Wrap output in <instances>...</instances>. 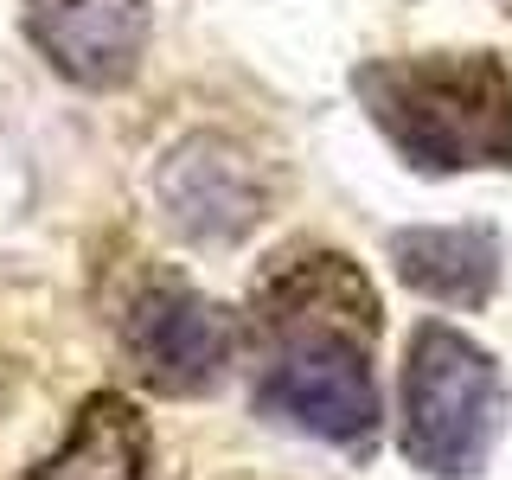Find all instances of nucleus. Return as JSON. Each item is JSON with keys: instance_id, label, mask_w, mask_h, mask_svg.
Here are the masks:
<instances>
[{"instance_id": "nucleus-2", "label": "nucleus", "mask_w": 512, "mask_h": 480, "mask_svg": "<svg viewBox=\"0 0 512 480\" xmlns=\"http://www.w3.org/2000/svg\"><path fill=\"white\" fill-rule=\"evenodd\" d=\"M359 96L416 167H512V77L500 58H384L359 71Z\"/></svg>"}, {"instance_id": "nucleus-7", "label": "nucleus", "mask_w": 512, "mask_h": 480, "mask_svg": "<svg viewBox=\"0 0 512 480\" xmlns=\"http://www.w3.org/2000/svg\"><path fill=\"white\" fill-rule=\"evenodd\" d=\"M391 256H397V276L436 301H480L500 276L493 231H468V224H455V231H404Z\"/></svg>"}, {"instance_id": "nucleus-5", "label": "nucleus", "mask_w": 512, "mask_h": 480, "mask_svg": "<svg viewBox=\"0 0 512 480\" xmlns=\"http://www.w3.org/2000/svg\"><path fill=\"white\" fill-rule=\"evenodd\" d=\"M26 39L71 84L109 90L148 52V0H26Z\"/></svg>"}, {"instance_id": "nucleus-6", "label": "nucleus", "mask_w": 512, "mask_h": 480, "mask_svg": "<svg viewBox=\"0 0 512 480\" xmlns=\"http://www.w3.org/2000/svg\"><path fill=\"white\" fill-rule=\"evenodd\" d=\"M160 205L173 212L180 231L205 237V244H237L263 218V180L218 135H192L160 167Z\"/></svg>"}, {"instance_id": "nucleus-8", "label": "nucleus", "mask_w": 512, "mask_h": 480, "mask_svg": "<svg viewBox=\"0 0 512 480\" xmlns=\"http://www.w3.org/2000/svg\"><path fill=\"white\" fill-rule=\"evenodd\" d=\"M32 480H148V429L122 397H96Z\"/></svg>"}, {"instance_id": "nucleus-1", "label": "nucleus", "mask_w": 512, "mask_h": 480, "mask_svg": "<svg viewBox=\"0 0 512 480\" xmlns=\"http://www.w3.org/2000/svg\"><path fill=\"white\" fill-rule=\"evenodd\" d=\"M263 327L276 352L263 365L256 404L320 442H359L378 429V295L346 256H295L263 276Z\"/></svg>"}, {"instance_id": "nucleus-3", "label": "nucleus", "mask_w": 512, "mask_h": 480, "mask_svg": "<svg viewBox=\"0 0 512 480\" xmlns=\"http://www.w3.org/2000/svg\"><path fill=\"white\" fill-rule=\"evenodd\" d=\"M506 391L487 346L429 320L410 340L404 365V455L429 474H468L500 429Z\"/></svg>"}, {"instance_id": "nucleus-4", "label": "nucleus", "mask_w": 512, "mask_h": 480, "mask_svg": "<svg viewBox=\"0 0 512 480\" xmlns=\"http://www.w3.org/2000/svg\"><path fill=\"white\" fill-rule=\"evenodd\" d=\"M122 346L135 359V372L160 384V391H199L231 365L237 327L218 301H205L186 282H160L128 308L122 320Z\"/></svg>"}]
</instances>
